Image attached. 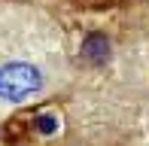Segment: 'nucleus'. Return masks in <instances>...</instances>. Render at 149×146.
<instances>
[{"label":"nucleus","instance_id":"f257e3e1","mask_svg":"<svg viewBox=\"0 0 149 146\" xmlns=\"http://www.w3.org/2000/svg\"><path fill=\"white\" fill-rule=\"evenodd\" d=\"M58 37L55 31L33 40V24L24 31H0V110L22 107L31 97L52 88L61 67V40L37 46L43 40Z\"/></svg>","mask_w":149,"mask_h":146}]
</instances>
